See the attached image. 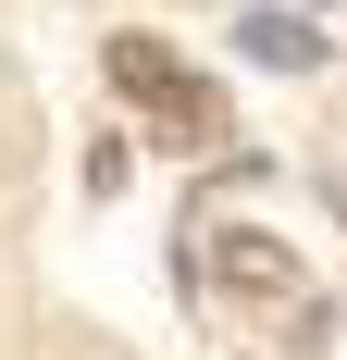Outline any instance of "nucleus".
I'll use <instances>...</instances> for the list:
<instances>
[{
	"label": "nucleus",
	"instance_id": "1",
	"mask_svg": "<svg viewBox=\"0 0 347 360\" xmlns=\"http://www.w3.org/2000/svg\"><path fill=\"white\" fill-rule=\"evenodd\" d=\"M211 286L236 298V311H273L285 348H310V335H322V298H310V274H298V249L261 236V224H211Z\"/></svg>",
	"mask_w": 347,
	"mask_h": 360
},
{
	"label": "nucleus",
	"instance_id": "2",
	"mask_svg": "<svg viewBox=\"0 0 347 360\" xmlns=\"http://www.w3.org/2000/svg\"><path fill=\"white\" fill-rule=\"evenodd\" d=\"M100 63H112V87H124V100H137L174 149H211V137H223V100H211V75H186L162 37H112Z\"/></svg>",
	"mask_w": 347,
	"mask_h": 360
},
{
	"label": "nucleus",
	"instance_id": "3",
	"mask_svg": "<svg viewBox=\"0 0 347 360\" xmlns=\"http://www.w3.org/2000/svg\"><path fill=\"white\" fill-rule=\"evenodd\" d=\"M236 37H248V63H273V75H310V63H322V37L298 25V13H248Z\"/></svg>",
	"mask_w": 347,
	"mask_h": 360
}]
</instances>
